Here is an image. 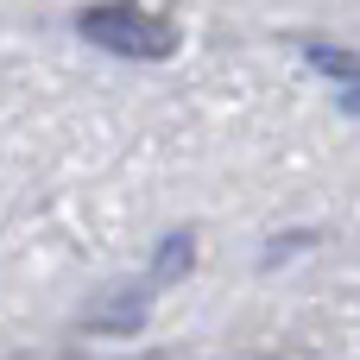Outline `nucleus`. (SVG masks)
I'll return each instance as SVG.
<instances>
[{
    "instance_id": "nucleus-1",
    "label": "nucleus",
    "mask_w": 360,
    "mask_h": 360,
    "mask_svg": "<svg viewBox=\"0 0 360 360\" xmlns=\"http://www.w3.org/2000/svg\"><path fill=\"white\" fill-rule=\"evenodd\" d=\"M76 32L89 44H101L114 57H139V63H158V57L177 51V25L152 6H139V0H95V6L76 13Z\"/></svg>"
},
{
    "instance_id": "nucleus-2",
    "label": "nucleus",
    "mask_w": 360,
    "mask_h": 360,
    "mask_svg": "<svg viewBox=\"0 0 360 360\" xmlns=\"http://www.w3.org/2000/svg\"><path fill=\"white\" fill-rule=\"evenodd\" d=\"M190 259H196V240H190V234H171V240L152 253V285H171V278H184V272H190Z\"/></svg>"
},
{
    "instance_id": "nucleus-3",
    "label": "nucleus",
    "mask_w": 360,
    "mask_h": 360,
    "mask_svg": "<svg viewBox=\"0 0 360 360\" xmlns=\"http://www.w3.org/2000/svg\"><path fill=\"white\" fill-rule=\"evenodd\" d=\"M139 316H146V291H120L114 304L89 310V329H139Z\"/></svg>"
},
{
    "instance_id": "nucleus-4",
    "label": "nucleus",
    "mask_w": 360,
    "mask_h": 360,
    "mask_svg": "<svg viewBox=\"0 0 360 360\" xmlns=\"http://www.w3.org/2000/svg\"><path fill=\"white\" fill-rule=\"evenodd\" d=\"M304 57H310V63H316L323 76H335V82H348V89L360 82V51H342V44H310Z\"/></svg>"
},
{
    "instance_id": "nucleus-5",
    "label": "nucleus",
    "mask_w": 360,
    "mask_h": 360,
    "mask_svg": "<svg viewBox=\"0 0 360 360\" xmlns=\"http://www.w3.org/2000/svg\"><path fill=\"white\" fill-rule=\"evenodd\" d=\"M348 108H360V82H354V95H348Z\"/></svg>"
}]
</instances>
